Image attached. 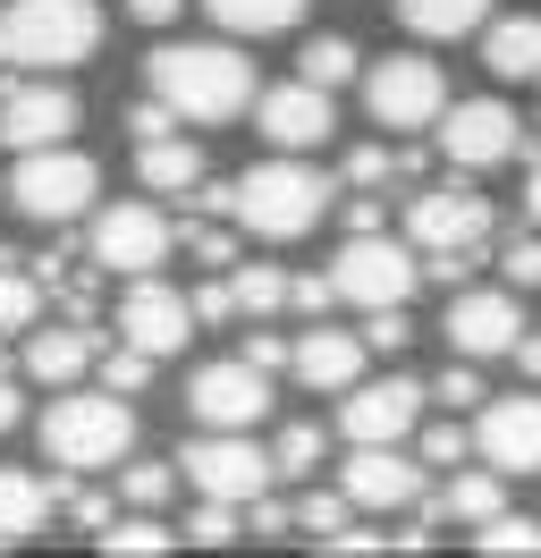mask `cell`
<instances>
[{
  "mask_svg": "<svg viewBox=\"0 0 541 558\" xmlns=\"http://www.w3.org/2000/svg\"><path fill=\"white\" fill-rule=\"evenodd\" d=\"M128 449H135V407L119 389H76L43 415V457L68 474H110V465H128Z\"/></svg>",
  "mask_w": 541,
  "mask_h": 558,
  "instance_id": "obj_4",
  "label": "cell"
},
{
  "mask_svg": "<svg viewBox=\"0 0 541 558\" xmlns=\"http://www.w3.org/2000/svg\"><path fill=\"white\" fill-rule=\"evenodd\" d=\"M94 355H101V339L85 330V322H60V330H34V339H26V381H43V389H76Z\"/></svg>",
  "mask_w": 541,
  "mask_h": 558,
  "instance_id": "obj_21",
  "label": "cell"
},
{
  "mask_svg": "<svg viewBox=\"0 0 541 558\" xmlns=\"http://www.w3.org/2000/svg\"><path fill=\"white\" fill-rule=\"evenodd\" d=\"M338 490L356 508H372V517H398V508L423 499V457H406L398 440H364V449L338 465Z\"/></svg>",
  "mask_w": 541,
  "mask_h": 558,
  "instance_id": "obj_15",
  "label": "cell"
},
{
  "mask_svg": "<svg viewBox=\"0 0 541 558\" xmlns=\"http://www.w3.org/2000/svg\"><path fill=\"white\" fill-rule=\"evenodd\" d=\"M500 465H473V474H448V499H440V517H457V524H482V517H500Z\"/></svg>",
  "mask_w": 541,
  "mask_h": 558,
  "instance_id": "obj_29",
  "label": "cell"
},
{
  "mask_svg": "<svg viewBox=\"0 0 541 558\" xmlns=\"http://www.w3.org/2000/svg\"><path fill=\"white\" fill-rule=\"evenodd\" d=\"M406 245H414V254H432L440 279H466L473 254L491 245V195H473L466 178H457V186H448V178L423 186V195L406 204Z\"/></svg>",
  "mask_w": 541,
  "mask_h": 558,
  "instance_id": "obj_5",
  "label": "cell"
},
{
  "mask_svg": "<svg viewBox=\"0 0 541 558\" xmlns=\"http://www.w3.org/2000/svg\"><path fill=\"white\" fill-rule=\"evenodd\" d=\"M237 305H229V279H212V288H203L195 296V322H229Z\"/></svg>",
  "mask_w": 541,
  "mask_h": 558,
  "instance_id": "obj_43",
  "label": "cell"
},
{
  "mask_svg": "<svg viewBox=\"0 0 541 558\" xmlns=\"http://www.w3.org/2000/svg\"><path fill=\"white\" fill-rule=\"evenodd\" d=\"M101 51V9L94 0H0V69L68 76Z\"/></svg>",
  "mask_w": 541,
  "mask_h": 558,
  "instance_id": "obj_2",
  "label": "cell"
},
{
  "mask_svg": "<svg viewBox=\"0 0 541 558\" xmlns=\"http://www.w3.org/2000/svg\"><path fill=\"white\" fill-rule=\"evenodd\" d=\"M423 398H440V407H473V398H482V381H473V355H457V364H440V381L423 389Z\"/></svg>",
  "mask_w": 541,
  "mask_h": 558,
  "instance_id": "obj_40",
  "label": "cell"
},
{
  "mask_svg": "<svg viewBox=\"0 0 541 558\" xmlns=\"http://www.w3.org/2000/svg\"><path fill=\"white\" fill-rule=\"evenodd\" d=\"M466 449H473V432L457 423V407H448V423L423 432V465H466Z\"/></svg>",
  "mask_w": 541,
  "mask_h": 558,
  "instance_id": "obj_38",
  "label": "cell"
},
{
  "mask_svg": "<svg viewBox=\"0 0 541 558\" xmlns=\"http://www.w3.org/2000/svg\"><path fill=\"white\" fill-rule=\"evenodd\" d=\"M178 474L195 483V499H237V508H254L279 474H270V449L254 432H203L178 449Z\"/></svg>",
  "mask_w": 541,
  "mask_h": 558,
  "instance_id": "obj_8",
  "label": "cell"
},
{
  "mask_svg": "<svg viewBox=\"0 0 541 558\" xmlns=\"http://www.w3.org/2000/svg\"><path fill=\"white\" fill-rule=\"evenodd\" d=\"M507 355H516L525 381H541V330H516V348H507Z\"/></svg>",
  "mask_w": 541,
  "mask_h": 558,
  "instance_id": "obj_45",
  "label": "cell"
},
{
  "mask_svg": "<svg viewBox=\"0 0 541 558\" xmlns=\"http://www.w3.org/2000/svg\"><path fill=\"white\" fill-rule=\"evenodd\" d=\"M110 558H161V550H178V524H161L153 508H135V517H119V524H101L94 533Z\"/></svg>",
  "mask_w": 541,
  "mask_h": 558,
  "instance_id": "obj_28",
  "label": "cell"
},
{
  "mask_svg": "<svg viewBox=\"0 0 541 558\" xmlns=\"http://www.w3.org/2000/svg\"><path fill=\"white\" fill-rule=\"evenodd\" d=\"M364 110H372V128H389V136H423L448 110V76L432 60H414V51H389L381 69H364Z\"/></svg>",
  "mask_w": 541,
  "mask_h": 558,
  "instance_id": "obj_9",
  "label": "cell"
},
{
  "mask_svg": "<svg viewBox=\"0 0 541 558\" xmlns=\"http://www.w3.org/2000/svg\"><path fill=\"white\" fill-rule=\"evenodd\" d=\"M195 254H203V263H212V271H229V263H237V245L220 238V229H203V238H195Z\"/></svg>",
  "mask_w": 541,
  "mask_h": 558,
  "instance_id": "obj_47",
  "label": "cell"
},
{
  "mask_svg": "<svg viewBox=\"0 0 541 558\" xmlns=\"http://www.w3.org/2000/svg\"><path fill=\"white\" fill-rule=\"evenodd\" d=\"M288 517H297V533H313V542H330L338 524L356 517V499H347V490H304V499L288 508Z\"/></svg>",
  "mask_w": 541,
  "mask_h": 558,
  "instance_id": "obj_33",
  "label": "cell"
},
{
  "mask_svg": "<svg viewBox=\"0 0 541 558\" xmlns=\"http://www.w3.org/2000/svg\"><path fill=\"white\" fill-rule=\"evenodd\" d=\"M144 76H153V94H161L178 119H195V128H220V119H237V110L254 102V60H245L237 43H161V51L144 60Z\"/></svg>",
  "mask_w": 541,
  "mask_h": 558,
  "instance_id": "obj_1",
  "label": "cell"
},
{
  "mask_svg": "<svg viewBox=\"0 0 541 558\" xmlns=\"http://www.w3.org/2000/svg\"><path fill=\"white\" fill-rule=\"evenodd\" d=\"M482 69L507 85L541 76V17H482Z\"/></svg>",
  "mask_w": 541,
  "mask_h": 558,
  "instance_id": "obj_22",
  "label": "cell"
},
{
  "mask_svg": "<svg viewBox=\"0 0 541 558\" xmlns=\"http://www.w3.org/2000/svg\"><path fill=\"white\" fill-rule=\"evenodd\" d=\"M288 305H297L304 322H322V314H330V305H338V288H330V271H322V279H288Z\"/></svg>",
  "mask_w": 541,
  "mask_h": 558,
  "instance_id": "obj_41",
  "label": "cell"
},
{
  "mask_svg": "<svg viewBox=\"0 0 541 558\" xmlns=\"http://www.w3.org/2000/svg\"><path fill=\"white\" fill-rule=\"evenodd\" d=\"M473 457L500 465V474H541V389L491 398L482 423H473Z\"/></svg>",
  "mask_w": 541,
  "mask_h": 558,
  "instance_id": "obj_18",
  "label": "cell"
},
{
  "mask_svg": "<svg viewBox=\"0 0 541 558\" xmlns=\"http://www.w3.org/2000/svg\"><path fill=\"white\" fill-rule=\"evenodd\" d=\"M85 254H94V271H119V279L161 271V263H169V220H161V204H110L94 220Z\"/></svg>",
  "mask_w": 541,
  "mask_h": 558,
  "instance_id": "obj_12",
  "label": "cell"
},
{
  "mask_svg": "<svg viewBox=\"0 0 541 558\" xmlns=\"http://www.w3.org/2000/svg\"><path fill=\"white\" fill-rule=\"evenodd\" d=\"M432 136L448 153V170H500V161L525 153V119L507 102H448L432 119Z\"/></svg>",
  "mask_w": 541,
  "mask_h": 558,
  "instance_id": "obj_11",
  "label": "cell"
},
{
  "mask_svg": "<svg viewBox=\"0 0 541 558\" xmlns=\"http://www.w3.org/2000/svg\"><path fill=\"white\" fill-rule=\"evenodd\" d=\"M414 279H423V263H414V245L389 238V229H356V238L338 245V263H330L338 305H356V314L406 305V296H414Z\"/></svg>",
  "mask_w": 541,
  "mask_h": 558,
  "instance_id": "obj_7",
  "label": "cell"
},
{
  "mask_svg": "<svg viewBox=\"0 0 541 558\" xmlns=\"http://www.w3.org/2000/svg\"><path fill=\"white\" fill-rule=\"evenodd\" d=\"M119 339H128V348H144L153 364H161V355H178L187 339H195V296H178V288H161L153 271H135L128 296H119Z\"/></svg>",
  "mask_w": 541,
  "mask_h": 558,
  "instance_id": "obj_13",
  "label": "cell"
},
{
  "mask_svg": "<svg viewBox=\"0 0 541 558\" xmlns=\"http://www.w3.org/2000/svg\"><path fill=\"white\" fill-rule=\"evenodd\" d=\"M119 490H128V508H161L169 490H178V457H135Z\"/></svg>",
  "mask_w": 541,
  "mask_h": 558,
  "instance_id": "obj_34",
  "label": "cell"
},
{
  "mask_svg": "<svg viewBox=\"0 0 541 558\" xmlns=\"http://www.w3.org/2000/svg\"><path fill=\"white\" fill-rule=\"evenodd\" d=\"M26 415V398H17V381H9V373H0V432H9V423Z\"/></svg>",
  "mask_w": 541,
  "mask_h": 558,
  "instance_id": "obj_48",
  "label": "cell"
},
{
  "mask_svg": "<svg viewBox=\"0 0 541 558\" xmlns=\"http://www.w3.org/2000/svg\"><path fill=\"white\" fill-rule=\"evenodd\" d=\"M423 423V381L414 373H381V381H347V407H338V432L364 449V440H406Z\"/></svg>",
  "mask_w": 541,
  "mask_h": 558,
  "instance_id": "obj_16",
  "label": "cell"
},
{
  "mask_svg": "<svg viewBox=\"0 0 541 558\" xmlns=\"http://www.w3.org/2000/svg\"><path fill=\"white\" fill-rule=\"evenodd\" d=\"M473 550H491V558H507V550H541V517H482V533H473Z\"/></svg>",
  "mask_w": 541,
  "mask_h": 558,
  "instance_id": "obj_35",
  "label": "cell"
},
{
  "mask_svg": "<svg viewBox=\"0 0 541 558\" xmlns=\"http://www.w3.org/2000/svg\"><path fill=\"white\" fill-rule=\"evenodd\" d=\"M406 35L423 43H457V35H482V17H491V0H398Z\"/></svg>",
  "mask_w": 541,
  "mask_h": 558,
  "instance_id": "obj_26",
  "label": "cell"
},
{
  "mask_svg": "<svg viewBox=\"0 0 541 558\" xmlns=\"http://www.w3.org/2000/svg\"><path fill=\"white\" fill-rule=\"evenodd\" d=\"M406 161L398 153H381V144H364V153H356V161H347V178H356V186H381V178H398Z\"/></svg>",
  "mask_w": 541,
  "mask_h": 558,
  "instance_id": "obj_42",
  "label": "cell"
},
{
  "mask_svg": "<svg viewBox=\"0 0 541 558\" xmlns=\"http://www.w3.org/2000/svg\"><path fill=\"white\" fill-rule=\"evenodd\" d=\"M76 94H68L60 76H17L9 94H0V144L9 153H34V144H68L76 136Z\"/></svg>",
  "mask_w": 541,
  "mask_h": 558,
  "instance_id": "obj_14",
  "label": "cell"
},
{
  "mask_svg": "<svg viewBox=\"0 0 541 558\" xmlns=\"http://www.w3.org/2000/svg\"><path fill=\"white\" fill-rule=\"evenodd\" d=\"M187 415H195L203 432H254V423L270 415V373L245 364V355L203 364L195 381H187Z\"/></svg>",
  "mask_w": 541,
  "mask_h": 558,
  "instance_id": "obj_10",
  "label": "cell"
},
{
  "mask_svg": "<svg viewBox=\"0 0 541 558\" xmlns=\"http://www.w3.org/2000/svg\"><path fill=\"white\" fill-rule=\"evenodd\" d=\"M364 330H304L297 348H288V364H297V381L304 389H347V381H364Z\"/></svg>",
  "mask_w": 541,
  "mask_h": 558,
  "instance_id": "obj_20",
  "label": "cell"
},
{
  "mask_svg": "<svg viewBox=\"0 0 541 558\" xmlns=\"http://www.w3.org/2000/svg\"><path fill=\"white\" fill-rule=\"evenodd\" d=\"M94 195H101V170L85 153H68V144H34V153H17V170H9V204L26 211V220H43V229L85 220Z\"/></svg>",
  "mask_w": 541,
  "mask_h": 558,
  "instance_id": "obj_6",
  "label": "cell"
},
{
  "mask_svg": "<svg viewBox=\"0 0 541 558\" xmlns=\"http://www.w3.org/2000/svg\"><path fill=\"white\" fill-rule=\"evenodd\" d=\"M440 330H448V348L457 355H507L516 348V330H525V305H516V288H457L448 296V314H440Z\"/></svg>",
  "mask_w": 541,
  "mask_h": 558,
  "instance_id": "obj_17",
  "label": "cell"
},
{
  "mask_svg": "<svg viewBox=\"0 0 541 558\" xmlns=\"http://www.w3.org/2000/svg\"><path fill=\"white\" fill-rule=\"evenodd\" d=\"M525 211L541 220V161H533V186H525Z\"/></svg>",
  "mask_w": 541,
  "mask_h": 558,
  "instance_id": "obj_49",
  "label": "cell"
},
{
  "mask_svg": "<svg viewBox=\"0 0 541 558\" xmlns=\"http://www.w3.org/2000/svg\"><path fill=\"white\" fill-rule=\"evenodd\" d=\"M135 178H144L153 195H195L203 186V153L178 144V128H169V136H144L135 144Z\"/></svg>",
  "mask_w": 541,
  "mask_h": 558,
  "instance_id": "obj_23",
  "label": "cell"
},
{
  "mask_svg": "<svg viewBox=\"0 0 541 558\" xmlns=\"http://www.w3.org/2000/svg\"><path fill=\"white\" fill-rule=\"evenodd\" d=\"M254 119H263V136L279 144V153H313V144H330V128H338V110H330V94L322 85H270V94H254Z\"/></svg>",
  "mask_w": 541,
  "mask_h": 558,
  "instance_id": "obj_19",
  "label": "cell"
},
{
  "mask_svg": "<svg viewBox=\"0 0 541 558\" xmlns=\"http://www.w3.org/2000/svg\"><path fill=\"white\" fill-rule=\"evenodd\" d=\"M212 9V26L220 35H237V43H263V35H288L304 17V0H203Z\"/></svg>",
  "mask_w": 541,
  "mask_h": 558,
  "instance_id": "obj_25",
  "label": "cell"
},
{
  "mask_svg": "<svg viewBox=\"0 0 541 558\" xmlns=\"http://www.w3.org/2000/svg\"><path fill=\"white\" fill-rule=\"evenodd\" d=\"M43 517H51V490L34 483L26 465H0V550H17L26 533H43Z\"/></svg>",
  "mask_w": 541,
  "mask_h": 558,
  "instance_id": "obj_24",
  "label": "cell"
},
{
  "mask_svg": "<svg viewBox=\"0 0 541 558\" xmlns=\"http://www.w3.org/2000/svg\"><path fill=\"white\" fill-rule=\"evenodd\" d=\"M43 322V288L26 271H0V330H34Z\"/></svg>",
  "mask_w": 541,
  "mask_h": 558,
  "instance_id": "obj_36",
  "label": "cell"
},
{
  "mask_svg": "<svg viewBox=\"0 0 541 558\" xmlns=\"http://www.w3.org/2000/svg\"><path fill=\"white\" fill-rule=\"evenodd\" d=\"M178 9H187V0H128V17H135V26H169Z\"/></svg>",
  "mask_w": 541,
  "mask_h": 558,
  "instance_id": "obj_46",
  "label": "cell"
},
{
  "mask_svg": "<svg viewBox=\"0 0 541 558\" xmlns=\"http://www.w3.org/2000/svg\"><path fill=\"white\" fill-rule=\"evenodd\" d=\"M144 381H153V355H144V348H101V389L135 398Z\"/></svg>",
  "mask_w": 541,
  "mask_h": 558,
  "instance_id": "obj_37",
  "label": "cell"
},
{
  "mask_svg": "<svg viewBox=\"0 0 541 558\" xmlns=\"http://www.w3.org/2000/svg\"><path fill=\"white\" fill-rule=\"evenodd\" d=\"M229 305L237 314H279L288 305V279L270 271V263H229Z\"/></svg>",
  "mask_w": 541,
  "mask_h": 558,
  "instance_id": "obj_30",
  "label": "cell"
},
{
  "mask_svg": "<svg viewBox=\"0 0 541 558\" xmlns=\"http://www.w3.org/2000/svg\"><path fill=\"white\" fill-rule=\"evenodd\" d=\"M245 364H263V373H279V364H288V348H279L270 330H254V339H245Z\"/></svg>",
  "mask_w": 541,
  "mask_h": 558,
  "instance_id": "obj_44",
  "label": "cell"
},
{
  "mask_svg": "<svg viewBox=\"0 0 541 558\" xmlns=\"http://www.w3.org/2000/svg\"><path fill=\"white\" fill-rule=\"evenodd\" d=\"M500 279L507 288H541V238H507L500 245Z\"/></svg>",
  "mask_w": 541,
  "mask_h": 558,
  "instance_id": "obj_39",
  "label": "cell"
},
{
  "mask_svg": "<svg viewBox=\"0 0 541 558\" xmlns=\"http://www.w3.org/2000/svg\"><path fill=\"white\" fill-rule=\"evenodd\" d=\"M330 195L338 186L313 170V161L279 153V161H254L245 178H229V220L245 238H263V245H288V238H304V229H322Z\"/></svg>",
  "mask_w": 541,
  "mask_h": 558,
  "instance_id": "obj_3",
  "label": "cell"
},
{
  "mask_svg": "<svg viewBox=\"0 0 541 558\" xmlns=\"http://www.w3.org/2000/svg\"><path fill=\"white\" fill-rule=\"evenodd\" d=\"M297 76H304V85H322V94H338V85H356V76H364V51H356L347 35H313L297 51Z\"/></svg>",
  "mask_w": 541,
  "mask_h": 558,
  "instance_id": "obj_27",
  "label": "cell"
},
{
  "mask_svg": "<svg viewBox=\"0 0 541 558\" xmlns=\"http://www.w3.org/2000/svg\"><path fill=\"white\" fill-rule=\"evenodd\" d=\"M322 449H330V440H322V423H288V432L270 440V474H288V483H297V474L322 465Z\"/></svg>",
  "mask_w": 541,
  "mask_h": 558,
  "instance_id": "obj_32",
  "label": "cell"
},
{
  "mask_svg": "<svg viewBox=\"0 0 541 558\" xmlns=\"http://www.w3.org/2000/svg\"><path fill=\"white\" fill-rule=\"evenodd\" d=\"M237 533H245V517H237V499H203L195 517L178 524V542H195V550H229Z\"/></svg>",
  "mask_w": 541,
  "mask_h": 558,
  "instance_id": "obj_31",
  "label": "cell"
}]
</instances>
